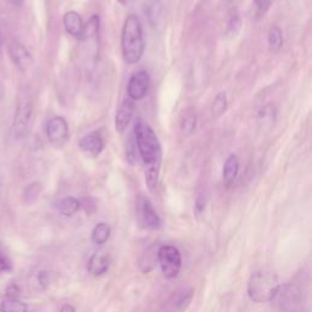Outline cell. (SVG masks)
Segmentation results:
<instances>
[{"label": "cell", "mask_w": 312, "mask_h": 312, "mask_svg": "<svg viewBox=\"0 0 312 312\" xmlns=\"http://www.w3.org/2000/svg\"><path fill=\"white\" fill-rule=\"evenodd\" d=\"M3 94H4V89H3L2 84H0V99L3 98Z\"/></svg>", "instance_id": "32"}, {"label": "cell", "mask_w": 312, "mask_h": 312, "mask_svg": "<svg viewBox=\"0 0 312 312\" xmlns=\"http://www.w3.org/2000/svg\"><path fill=\"white\" fill-rule=\"evenodd\" d=\"M135 111V104L131 99H125L117 109L115 115V128L119 133H123L131 123Z\"/></svg>", "instance_id": "11"}, {"label": "cell", "mask_w": 312, "mask_h": 312, "mask_svg": "<svg viewBox=\"0 0 312 312\" xmlns=\"http://www.w3.org/2000/svg\"><path fill=\"white\" fill-rule=\"evenodd\" d=\"M40 193V184L39 183H33L31 184L27 189L25 190V201L27 204H31L34 200L38 198Z\"/></svg>", "instance_id": "23"}, {"label": "cell", "mask_w": 312, "mask_h": 312, "mask_svg": "<svg viewBox=\"0 0 312 312\" xmlns=\"http://www.w3.org/2000/svg\"><path fill=\"white\" fill-rule=\"evenodd\" d=\"M63 21L65 31H66L70 36L81 39L82 36H83L85 25L81 15H79L77 11L70 10L64 15Z\"/></svg>", "instance_id": "14"}, {"label": "cell", "mask_w": 312, "mask_h": 312, "mask_svg": "<svg viewBox=\"0 0 312 312\" xmlns=\"http://www.w3.org/2000/svg\"><path fill=\"white\" fill-rule=\"evenodd\" d=\"M0 312H27V305L17 299H7L0 305Z\"/></svg>", "instance_id": "22"}, {"label": "cell", "mask_w": 312, "mask_h": 312, "mask_svg": "<svg viewBox=\"0 0 312 312\" xmlns=\"http://www.w3.org/2000/svg\"><path fill=\"white\" fill-rule=\"evenodd\" d=\"M194 298L193 288H183L170 296L164 306L165 312H185L192 304Z\"/></svg>", "instance_id": "10"}, {"label": "cell", "mask_w": 312, "mask_h": 312, "mask_svg": "<svg viewBox=\"0 0 312 312\" xmlns=\"http://www.w3.org/2000/svg\"><path fill=\"white\" fill-rule=\"evenodd\" d=\"M78 144L82 151L92 156V158H98L105 148L104 139H102L101 134L98 133V132H92L89 134H85L84 137L81 138Z\"/></svg>", "instance_id": "12"}, {"label": "cell", "mask_w": 312, "mask_h": 312, "mask_svg": "<svg viewBox=\"0 0 312 312\" xmlns=\"http://www.w3.org/2000/svg\"><path fill=\"white\" fill-rule=\"evenodd\" d=\"M19 288H17L16 284H10L8 287L7 289V296L8 299H17V296H19Z\"/></svg>", "instance_id": "27"}, {"label": "cell", "mask_w": 312, "mask_h": 312, "mask_svg": "<svg viewBox=\"0 0 312 312\" xmlns=\"http://www.w3.org/2000/svg\"><path fill=\"white\" fill-rule=\"evenodd\" d=\"M256 5H257V14L258 15H263L267 11V9H269L270 4H271V0H255Z\"/></svg>", "instance_id": "26"}, {"label": "cell", "mask_w": 312, "mask_h": 312, "mask_svg": "<svg viewBox=\"0 0 312 312\" xmlns=\"http://www.w3.org/2000/svg\"><path fill=\"white\" fill-rule=\"evenodd\" d=\"M32 114H33V105L31 100L25 99L19 102L14 117V133L17 138L27 134L29 125H31Z\"/></svg>", "instance_id": "9"}, {"label": "cell", "mask_w": 312, "mask_h": 312, "mask_svg": "<svg viewBox=\"0 0 312 312\" xmlns=\"http://www.w3.org/2000/svg\"><path fill=\"white\" fill-rule=\"evenodd\" d=\"M9 53H10V57L15 65L21 71H26L33 64V58H32L31 53L21 43L11 42L10 45H9Z\"/></svg>", "instance_id": "13"}, {"label": "cell", "mask_w": 312, "mask_h": 312, "mask_svg": "<svg viewBox=\"0 0 312 312\" xmlns=\"http://www.w3.org/2000/svg\"><path fill=\"white\" fill-rule=\"evenodd\" d=\"M240 17L238 16V14H234L232 15L231 17V21H229V29L232 31V33H238V31H239L240 28Z\"/></svg>", "instance_id": "24"}, {"label": "cell", "mask_w": 312, "mask_h": 312, "mask_svg": "<svg viewBox=\"0 0 312 312\" xmlns=\"http://www.w3.org/2000/svg\"><path fill=\"white\" fill-rule=\"evenodd\" d=\"M117 2H119L121 5H126V4H127L128 0H117Z\"/></svg>", "instance_id": "31"}, {"label": "cell", "mask_w": 312, "mask_h": 312, "mask_svg": "<svg viewBox=\"0 0 312 312\" xmlns=\"http://www.w3.org/2000/svg\"><path fill=\"white\" fill-rule=\"evenodd\" d=\"M227 94L225 92H220L215 96L213 104H211V113L215 117H220L227 111Z\"/></svg>", "instance_id": "21"}, {"label": "cell", "mask_w": 312, "mask_h": 312, "mask_svg": "<svg viewBox=\"0 0 312 312\" xmlns=\"http://www.w3.org/2000/svg\"><path fill=\"white\" fill-rule=\"evenodd\" d=\"M273 301H277L281 312L302 311V299L300 291L291 284L281 285Z\"/></svg>", "instance_id": "5"}, {"label": "cell", "mask_w": 312, "mask_h": 312, "mask_svg": "<svg viewBox=\"0 0 312 312\" xmlns=\"http://www.w3.org/2000/svg\"><path fill=\"white\" fill-rule=\"evenodd\" d=\"M11 269H13V265L10 260L0 252V272H8V271H11Z\"/></svg>", "instance_id": "25"}, {"label": "cell", "mask_w": 312, "mask_h": 312, "mask_svg": "<svg viewBox=\"0 0 312 312\" xmlns=\"http://www.w3.org/2000/svg\"><path fill=\"white\" fill-rule=\"evenodd\" d=\"M134 139L138 152L142 158L145 169L160 167L161 165V146L158 135L151 126L145 122L142 117H138L134 122Z\"/></svg>", "instance_id": "2"}, {"label": "cell", "mask_w": 312, "mask_h": 312, "mask_svg": "<svg viewBox=\"0 0 312 312\" xmlns=\"http://www.w3.org/2000/svg\"><path fill=\"white\" fill-rule=\"evenodd\" d=\"M281 284L275 273L257 271L252 273L248 282V295L256 304L273 301Z\"/></svg>", "instance_id": "3"}, {"label": "cell", "mask_w": 312, "mask_h": 312, "mask_svg": "<svg viewBox=\"0 0 312 312\" xmlns=\"http://www.w3.org/2000/svg\"><path fill=\"white\" fill-rule=\"evenodd\" d=\"M158 261L161 272L167 279L176 278L182 269V255L176 246L163 245L158 250Z\"/></svg>", "instance_id": "4"}, {"label": "cell", "mask_w": 312, "mask_h": 312, "mask_svg": "<svg viewBox=\"0 0 312 312\" xmlns=\"http://www.w3.org/2000/svg\"><path fill=\"white\" fill-rule=\"evenodd\" d=\"M137 214L139 222L145 228L155 231V229L161 227V219L159 216L158 211L155 210L154 205L150 201V199L146 198L143 194L138 195L137 198Z\"/></svg>", "instance_id": "6"}, {"label": "cell", "mask_w": 312, "mask_h": 312, "mask_svg": "<svg viewBox=\"0 0 312 312\" xmlns=\"http://www.w3.org/2000/svg\"><path fill=\"white\" fill-rule=\"evenodd\" d=\"M46 135L51 145L61 148L69 140V125L63 116L51 117L46 123Z\"/></svg>", "instance_id": "7"}, {"label": "cell", "mask_w": 312, "mask_h": 312, "mask_svg": "<svg viewBox=\"0 0 312 312\" xmlns=\"http://www.w3.org/2000/svg\"><path fill=\"white\" fill-rule=\"evenodd\" d=\"M110 238V226L105 222H100L92 231V243L95 245H104Z\"/></svg>", "instance_id": "18"}, {"label": "cell", "mask_w": 312, "mask_h": 312, "mask_svg": "<svg viewBox=\"0 0 312 312\" xmlns=\"http://www.w3.org/2000/svg\"><path fill=\"white\" fill-rule=\"evenodd\" d=\"M121 50L122 58L127 65L139 63L145 50L143 27L137 15L131 14L126 17L121 32Z\"/></svg>", "instance_id": "1"}, {"label": "cell", "mask_w": 312, "mask_h": 312, "mask_svg": "<svg viewBox=\"0 0 312 312\" xmlns=\"http://www.w3.org/2000/svg\"><path fill=\"white\" fill-rule=\"evenodd\" d=\"M79 209H81V202H79L78 199L73 198V196H67V198L61 199L58 202L59 213L67 217L73 216Z\"/></svg>", "instance_id": "17"}, {"label": "cell", "mask_w": 312, "mask_h": 312, "mask_svg": "<svg viewBox=\"0 0 312 312\" xmlns=\"http://www.w3.org/2000/svg\"><path fill=\"white\" fill-rule=\"evenodd\" d=\"M109 266H110V258H109V255H107L102 251H99L90 256L89 261H88L87 269L90 275L99 277L107 273Z\"/></svg>", "instance_id": "15"}, {"label": "cell", "mask_w": 312, "mask_h": 312, "mask_svg": "<svg viewBox=\"0 0 312 312\" xmlns=\"http://www.w3.org/2000/svg\"><path fill=\"white\" fill-rule=\"evenodd\" d=\"M238 173H239V160H238L237 156L232 154L226 159L225 165H223V182L227 185L232 184L234 182V179L237 178Z\"/></svg>", "instance_id": "16"}, {"label": "cell", "mask_w": 312, "mask_h": 312, "mask_svg": "<svg viewBox=\"0 0 312 312\" xmlns=\"http://www.w3.org/2000/svg\"><path fill=\"white\" fill-rule=\"evenodd\" d=\"M267 42H269V48L272 53H277L282 49V46H283V34H282L281 28L278 26H272L270 28Z\"/></svg>", "instance_id": "20"}, {"label": "cell", "mask_w": 312, "mask_h": 312, "mask_svg": "<svg viewBox=\"0 0 312 312\" xmlns=\"http://www.w3.org/2000/svg\"><path fill=\"white\" fill-rule=\"evenodd\" d=\"M150 88V76L148 71L140 70L131 76L127 85V93L132 101H139L146 96Z\"/></svg>", "instance_id": "8"}, {"label": "cell", "mask_w": 312, "mask_h": 312, "mask_svg": "<svg viewBox=\"0 0 312 312\" xmlns=\"http://www.w3.org/2000/svg\"><path fill=\"white\" fill-rule=\"evenodd\" d=\"M196 127V114L193 109H188L184 111L181 119V131L185 135H190L195 131Z\"/></svg>", "instance_id": "19"}, {"label": "cell", "mask_w": 312, "mask_h": 312, "mask_svg": "<svg viewBox=\"0 0 312 312\" xmlns=\"http://www.w3.org/2000/svg\"><path fill=\"white\" fill-rule=\"evenodd\" d=\"M60 312H76V310L73 308V306L66 304V305H64L63 307H61Z\"/></svg>", "instance_id": "29"}, {"label": "cell", "mask_w": 312, "mask_h": 312, "mask_svg": "<svg viewBox=\"0 0 312 312\" xmlns=\"http://www.w3.org/2000/svg\"><path fill=\"white\" fill-rule=\"evenodd\" d=\"M9 3H10L11 5H15V7H20V5H22L23 0H8Z\"/></svg>", "instance_id": "30"}, {"label": "cell", "mask_w": 312, "mask_h": 312, "mask_svg": "<svg viewBox=\"0 0 312 312\" xmlns=\"http://www.w3.org/2000/svg\"><path fill=\"white\" fill-rule=\"evenodd\" d=\"M38 282L43 288H46L49 285V273L46 271H42V272L38 275Z\"/></svg>", "instance_id": "28"}]
</instances>
